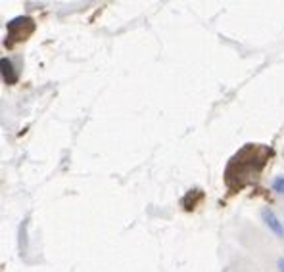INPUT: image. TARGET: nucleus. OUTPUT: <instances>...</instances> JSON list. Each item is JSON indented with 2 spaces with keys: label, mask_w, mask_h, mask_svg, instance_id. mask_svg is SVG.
<instances>
[{
  "label": "nucleus",
  "mask_w": 284,
  "mask_h": 272,
  "mask_svg": "<svg viewBox=\"0 0 284 272\" xmlns=\"http://www.w3.org/2000/svg\"><path fill=\"white\" fill-rule=\"evenodd\" d=\"M261 219H263V223L269 226V230L275 232L278 238H284V224L280 223V219L275 215V211H271L269 207L261 209Z\"/></svg>",
  "instance_id": "nucleus-1"
},
{
  "label": "nucleus",
  "mask_w": 284,
  "mask_h": 272,
  "mask_svg": "<svg viewBox=\"0 0 284 272\" xmlns=\"http://www.w3.org/2000/svg\"><path fill=\"white\" fill-rule=\"evenodd\" d=\"M12 59L8 58H2V77H4V81L8 84H14L17 81V75L16 73H12L14 69H12Z\"/></svg>",
  "instance_id": "nucleus-2"
},
{
  "label": "nucleus",
  "mask_w": 284,
  "mask_h": 272,
  "mask_svg": "<svg viewBox=\"0 0 284 272\" xmlns=\"http://www.w3.org/2000/svg\"><path fill=\"white\" fill-rule=\"evenodd\" d=\"M273 190L276 194H284V176H276L273 180Z\"/></svg>",
  "instance_id": "nucleus-3"
},
{
  "label": "nucleus",
  "mask_w": 284,
  "mask_h": 272,
  "mask_svg": "<svg viewBox=\"0 0 284 272\" xmlns=\"http://www.w3.org/2000/svg\"><path fill=\"white\" fill-rule=\"evenodd\" d=\"M278 270L284 272V257H280V259H278Z\"/></svg>",
  "instance_id": "nucleus-4"
}]
</instances>
